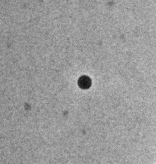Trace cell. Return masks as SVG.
I'll return each mask as SVG.
<instances>
[{
  "label": "cell",
  "mask_w": 156,
  "mask_h": 164,
  "mask_svg": "<svg viewBox=\"0 0 156 164\" xmlns=\"http://www.w3.org/2000/svg\"><path fill=\"white\" fill-rule=\"evenodd\" d=\"M90 80L88 77L87 76H83L80 78L79 81L80 86L83 89H87L90 86Z\"/></svg>",
  "instance_id": "6da1fadb"
}]
</instances>
